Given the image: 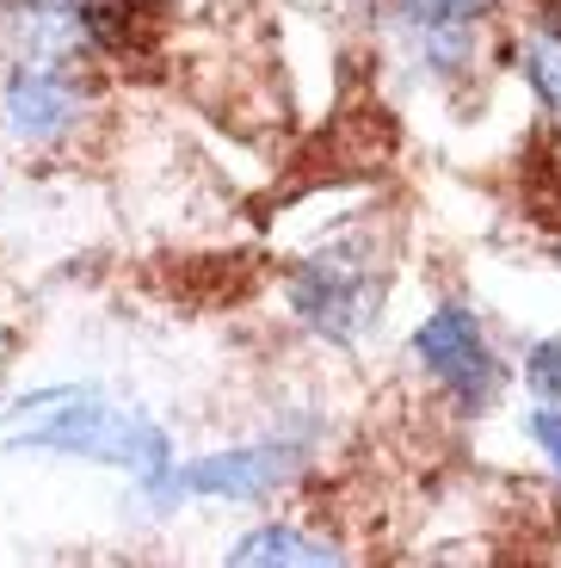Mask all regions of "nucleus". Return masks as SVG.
<instances>
[{"label":"nucleus","mask_w":561,"mask_h":568,"mask_svg":"<svg viewBox=\"0 0 561 568\" xmlns=\"http://www.w3.org/2000/svg\"><path fill=\"white\" fill-rule=\"evenodd\" d=\"M382 26L426 74H463L476 62L493 0H377Z\"/></svg>","instance_id":"423d86ee"},{"label":"nucleus","mask_w":561,"mask_h":568,"mask_svg":"<svg viewBox=\"0 0 561 568\" xmlns=\"http://www.w3.org/2000/svg\"><path fill=\"white\" fill-rule=\"evenodd\" d=\"M524 433H531V445L561 476V402H531V408H524Z\"/></svg>","instance_id":"9d476101"},{"label":"nucleus","mask_w":561,"mask_h":568,"mask_svg":"<svg viewBox=\"0 0 561 568\" xmlns=\"http://www.w3.org/2000/svg\"><path fill=\"white\" fill-rule=\"evenodd\" d=\"M228 562L235 568H339L346 550L315 538V531H303V526H259V531L228 544Z\"/></svg>","instance_id":"0eeeda50"},{"label":"nucleus","mask_w":561,"mask_h":568,"mask_svg":"<svg viewBox=\"0 0 561 568\" xmlns=\"http://www.w3.org/2000/svg\"><path fill=\"white\" fill-rule=\"evenodd\" d=\"M414 371L450 402L457 414H488L506 396V358L493 353L488 322L469 303H438L414 327Z\"/></svg>","instance_id":"7ed1b4c3"},{"label":"nucleus","mask_w":561,"mask_h":568,"mask_svg":"<svg viewBox=\"0 0 561 568\" xmlns=\"http://www.w3.org/2000/svg\"><path fill=\"white\" fill-rule=\"evenodd\" d=\"M86 112V81L69 57H13L0 87V130L19 149H62Z\"/></svg>","instance_id":"39448f33"},{"label":"nucleus","mask_w":561,"mask_h":568,"mask_svg":"<svg viewBox=\"0 0 561 568\" xmlns=\"http://www.w3.org/2000/svg\"><path fill=\"white\" fill-rule=\"evenodd\" d=\"M309 464V439L303 433H266V439L228 445V452H204L192 464H180L173 488L185 500H228V507H253V500L278 495L296 483V469Z\"/></svg>","instance_id":"20e7f679"},{"label":"nucleus","mask_w":561,"mask_h":568,"mask_svg":"<svg viewBox=\"0 0 561 568\" xmlns=\"http://www.w3.org/2000/svg\"><path fill=\"white\" fill-rule=\"evenodd\" d=\"M290 310L309 334L334 346H358L365 334H377L382 266L365 235H327L322 247H309L290 272Z\"/></svg>","instance_id":"f03ea898"},{"label":"nucleus","mask_w":561,"mask_h":568,"mask_svg":"<svg viewBox=\"0 0 561 568\" xmlns=\"http://www.w3.org/2000/svg\"><path fill=\"white\" fill-rule=\"evenodd\" d=\"M524 74H531L537 100L549 105V118L561 124V31H537L524 43Z\"/></svg>","instance_id":"6e6552de"},{"label":"nucleus","mask_w":561,"mask_h":568,"mask_svg":"<svg viewBox=\"0 0 561 568\" xmlns=\"http://www.w3.org/2000/svg\"><path fill=\"white\" fill-rule=\"evenodd\" d=\"M524 389L531 402H561V334H543L524 353Z\"/></svg>","instance_id":"1a4fd4ad"},{"label":"nucleus","mask_w":561,"mask_h":568,"mask_svg":"<svg viewBox=\"0 0 561 568\" xmlns=\"http://www.w3.org/2000/svg\"><path fill=\"white\" fill-rule=\"evenodd\" d=\"M0 445L7 452H43V457H81V464H105L136 483L142 500L155 507H180V457H173V433L155 414L112 402L99 389H31V396L7 402L0 414Z\"/></svg>","instance_id":"f257e3e1"}]
</instances>
